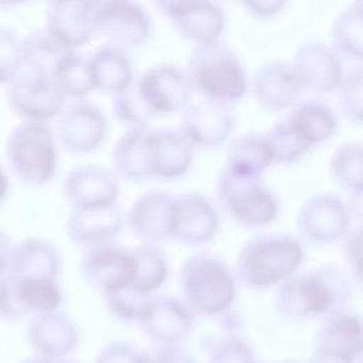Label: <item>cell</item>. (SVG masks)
Returning <instances> with one entry per match:
<instances>
[{
    "mask_svg": "<svg viewBox=\"0 0 363 363\" xmlns=\"http://www.w3.org/2000/svg\"><path fill=\"white\" fill-rule=\"evenodd\" d=\"M302 261L301 244L288 235H257L242 248L237 269L251 286H268L288 279Z\"/></svg>",
    "mask_w": 363,
    "mask_h": 363,
    "instance_id": "3957f363",
    "label": "cell"
},
{
    "mask_svg": "<svg viewBox=\"0 0 363 363\" xmlns=\"http://www.w3.org/2000/svg\"><path fill=\"white\" fill-rule=\"evenodd\" d=\"M27 342L37 356L57 360L71 352L77 342L75 323L62 312L34 315L27 326Z\"/></svg>",
    "mask_w": 363,
    "mask_h": 363,
    "instance_id": "9c48e42d",
    "label": "cell"
},
{
    "mask_svg": "<svg viewBox=\"0 0 363 363\" xmlns=\"http://www.w3.org/2000/svg\"><path fill=\"white\" fill-rule=\"evenodd\" d=\"M62 295L55 278L0 277V318L17 320L27 315H38L57 311Z\"/></svg>",
    "mask_w": 363,
    "mask_h": 363,
    "instance_id": "277c9868",
    "label": "cell"
},
{
    "mask_svg": "<svg viewBox=\"0 0 363 363\" xmlns=\"http://www.w3.org/2000/svg\"><path fill=\"white\" fill-rule=\"evenodd\" d=\"M10 191V180L6 169L0 163V204L7 199V194Z\"/></svg>",
    "mask_w": 363,
    "mask_h": 363,
    "instance_id": "e0dca14e",
    "label": "cell"
},
{
    "mask_svg": "<svg viewBox=\"0 0 363 363\" xmlns=\"http://www.w3.org/2000/svg\"><path fill=\"white\" fill-rule=\"evenodd\" d=\"M82 272L91 284L108 295L132 285L136 275V258L135 254L104 242L96 244L84 257Z\"/></svg>",
    "mask_w": 363,
    "mask_h": 363,
    "instance_id": "ba28073f",
    "label": "cell"
},
{
    "mask_svg": "<svg viewBox=\"0 0 363 363\" xmlns=\"http://www.w3.org/2000/svg\"><path fill=\"white\" fill-rule=\"evenodd\" d=\"M133 254L136 258V275L130 288L142 295H147V292L155 291L164 281L166 264L152 247H143Z\"/></svg>",
    "mask_w": 363,
    "mask_h": 363,
    "instance_id": "7c38bea8",
    "label": "cell"
},
{
    "mask_svg": "<svg viewBox=\"0 0 363 363\" xmlns=\"http://www.w3.org/2000/svg\"><path fill=\"white\" fill-rule=\"evenodd\" d=\"M27 0H0V7L3 9H9V7H14V6H18L21 3H24Z\"/></svg>",
    "mask_w": 363,
    "mask_h": 363,
    "instance_id": "ac0fdd59",
    "label": "cell"
},
{
    "mask_svg": "<svg viewBox=\"0 0 363 363\" xmlns=\"http://www.w3.org/2000/svg\"><path fill=\"white\" fill-rule=\"evenodd\" d=\"M58 269L60 255L51 242L30 237L11 245L7 274L16 277L55 278Z\"/></svg>",
    "mask_w": 363,
    "mask_h": 363,
    "instance_id": "30bf717a",
    "label": "cell"
},
{
    "mask_svg": "<svg viewBox=\"0 0 363 363\" xmlns=\"http://www.w3.org/2000/svg\"><path fill=\"white\" fill-rule=\"evenodd\" d=\"M183 285L190 305L200 313H218L234 296L230 272L213 258H191L183 269Z\"/></svg>",
    "mask_w": 363,
    "mask_h": 363,
    "instance_id": "5b68a950",
    "label": "cell"
},
{
    "mask_svg": "<svg viewBox=\"0 0 363 363\" xmlns=\"http://www.w3.org/2000/svg\"><path fill=\"white\" fill-rule=\"evenodd\" d=\"M54 3H68V1H72V0H51Z\"/></svg>",
    "mask_w": 363,
    "mask_h": 363,
    "instance_id": "ffe728a7",
    "label": "cell"
},
{
    "mask_svg": "<svg viewBox=\"0 0 363 363\" xmlns=\"http://www.w3.org/2000/svg\"><path fill=\"white\" fill-rule=\"evenodd\" d=\"M138 363H194L191 356L176 346H166L155 354H139Z\"/></svg>",
    "mask_w": 363,
    "mask_h": 363,
    "instance_id": "9a60e30c",
    "label": "cell"
},
{
    "mask_svg": "<svg viewBox=\"0 0 363 363\" xmlns=\"http://www.w3.org/2000/svg\"><path fill=\"white\" fill-rule=\"evenodd\" d=\"M347 281L335 268H320L301 277L288 278L281 285L277 301L279 311L292 318L318 316L336 311L347 296Z\"/></svg>",
    "mask_w": 363,
    "mask_h": 363,
    "instance_id": "6da1fadb",
    "label": "cell"
},
{
    "mask_svg": "<svg viewBox=\"0 0 363 363\" xmlns=\"http://www.w3.org/2000/svg\"><path fill=\"white\" fill-rule=\"evenodd\" d=\"M6 156L13 173L26 184L48 183L57 170V150L50 126L41 121H26L6 140Z\"/></svg>",
    "mask_w": 363,
    "mask_h": 363,
    "instance_id": "7a4b0ae2",
    "label": "cell"
},
{
    "mask_svg": "<svg viewBox=\"0 0 363 363\" xmlns=\"http://www.w3.org/2000/svg\"><path fill=\"white\" fill-rule=\"evenodd\" d=\"M203 88L213 94H223L233 98L242 89V78L231 61H213L203 67L200 72Z\"/></svg>",
    "mask_w": 363,
    "mask_h": 363,
    "instance_id": "4fadbf2b",
    "label": "cell"
},
{
    "mask_svg": "<svg viewBox=\"0 0 363 363\" xmlns=\"http://www.w3.org/2000/svg\"><path fill=\"white\" fill-rule=\"evenodd\" d=\"M55 363H67V362H57V360H55Z\"/></svg>",
    "mask_w": 363,
    "mask_h": 363,
    "instance_id": "44dd1931",
    "label": "cell"
},
{
    "mask_svg": "<svg viewBox=\"0 0 363 363\" xmlns=\"http://www.w3.org/2000/svg\"><path fill=\"white\" fill-rule=\"evenodd\" d=\"M220 184L221 200L240 223L259 225L274 218L277 213L275 200L268 190L255 182V176L225 170Z\"/></svg>",
    "mask_w": 363,
    "mask_h": 363,
    "instance_id": "52a82bcc",
    "label": "cell"
},
{
    "mask_svg": "<svg viewBox=\"0 0 363 363\" xmlns=\"http://www.w3.org/2000/svg\"><path fill=\"white\" fill-rule=\"evenodd\" d=\"M319 349L353 360L360 352V322L354 315L333 311L319 333Z\"/></svg>",
    "mask_w": 363,
    "mask_h": 363,
    "instance_id": "8fae6325",
    "label": "cell"
},
{
    "mask_svg": "<svg viewBox=\"0 0 363 363\" xmlns=\"http://www.w3.org/2000/svg\"><path fill=\"white\" fill-rule=\"evenodd\" d=\"M21 363H55V360H50V359L35 356V357H31V359H26Z\"/></svg>",
    "mask_w": 363,
    "mask_h": 363,
    "instance_id": "d6986e66",
    "label": "cell"
},
{
    "mask_svg": "<svg viewBox=\"0 0 363 363\" xmlns=\"http://www.w3.org/2000/svg\"><path fill=\"white\" fill-rule=\"evenodd\" d=\"M6 96L10 108L26 121L44 122L57 115L62 104V94L51 77L26 67L7 84Z\"/></svg>",
    "mask_w": 363,
    "mask_h": 363,
    "instance_id": "8992f818",
    "label": "cell"
},
{
    "mask_svg": "<svg viewBox=\"0 0 363 363\" xmlns=\"http://www.w3.org/2000/svg\"><path fill=\"white\" fill-rule=\"evenodd\" d=\"M21 67V40L14 30L0 26V85L11 82Z\"/></svg>",
    "mask_w": 363,
    "mask_h": 363,
    "instance_id": "5bb4252c",
    "label": "cell"
},
{
    "mask_svg": "<svg viewBox=\"0 0 363 363\" xmlns=\"http://www.w3.org/2000/svg\"><path fill=\"white\" fill-rule=\"evenodd\" d=\"M11 251V242L7 233L0 227V277L6 274L9 267V258Z\"/></svg>",
    "mask_w": 363,
    "mask_h": 363,
    "instance_id": "2e32d148",
    "label": "cell"
}]
</instances>
